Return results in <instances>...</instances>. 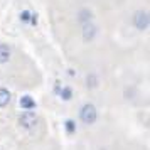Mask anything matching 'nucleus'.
Wrapping results in <instances>:
<instances>
[{
  "label": "nucleus",
  "mask_w": 150,
  "mask_h": 150,
  "mask_svg": "<svg viewBox=\"0 0 150 150\" xmlns=\"http://www.w3.org/2000/svg\"><path fill=\"white\" fill-rule=\"evenodd\" d=\"M79 118H81V122L84 125H93L96 122V118H98V111H96L95 105H91V103L83 105L81 111H79Z\"/></svg>",
  "instance_id": "nucleus-1"
},
{
  "label": "nucleus",
  "mask_w": 150,
  "mask_h": 150,
  "mask_svg": "<svg viewBox=\"0 0 150 150\" xmlns=\"http://www.w3.org/2000/svg\"><path fill=\"white\" fill-rule=\"evenodd\" d=\"M149 14L145 12V10H138V12H135V15H133V25H135L138 30H147L149 29Z\"/></svg>",
  "instance_id": "nucleus-2"
},
{
  "label": "nucleus",
  "mask_w": 150,
  "mask_h": 150,
  "mask_svg": "<svg viewBox=\"0 0 150 150\" xmlns=\"http://www.w3.org/2000/svg\"><path fill=\"white\" fill-rule=\"evenodd\" d=\"M19 123H21L22 128L30 130V128H34V127H35V123H37V116H35L32 111H25V113H22V115H21Z\"/></svg>",
  "instance_id": "nucleus-3"
},
{
  "label": "nucleus",
  "mask_w": 150,
  "mask_h": 150,
  "mask_svg": "<svg viewBox=\"0 0 150 150\" xmlns=\"http://www.w3.org/2000/svg\"><path fill=\"white\" fill-rule=\"evenodd\" d=\"M96 32H98V29L93 22L83 24V41L84 42H93V39L96 37Z\"/></svg>",
  "instance_id": "nucleus-4"
},
{
  "label": "nucleus",
  "mask_w": 150,
  "mask_h": 150,
  "mask_svg": "<svg viewBox=\"0 0 150 150\" xmlns=\"http://www.w3.org/2000/svg\"><path fill=\"white\" fill-rule=\"evenodd\" d=\"M76 19H78V22H79L81 25L83 24H88V22L93 21V12H91L89 8H81V10L78 12V17H76Z\"/></svg>",
  "instance_id": "nucleus-5"
},
{
  "label": "nucleus",
  "mask_w": 150,
  "mask_h": 150,
  "mask_svg": "<svg viewBox=\"0 0 150 150\" xmlns=\"http://www.w3.org/2000/svg\"><path fill=\"white\" fill-rule=\"evenodd\" d=\"M10 54H12L10 47L5 44H0V64H5L10 61Z\"/></svg>",
  "instance_id": "nucleus-6"
},
{
  "label": "nucleus",
  "mask_w": 150,
  "mask_h": 150,
  "mask_svg": "<svg viewBox=\"0 0 150 150\" xmlns=\"http://www.w3.org/2000/svg\"><path fill=\"white\" fill-rule=\"evenodd\" d=\"M21 106L24 110H32L35 106V101L30 98V96H22L21 98Z\"/></svg>",
  "instance_id": "nucleus-7"
},
{
  "label": "nucleus",
  "mask_w": 150,
  "mask_h": 150,
  "mask_svg": "<svg viewBox=\"0 0 150 150\" xmlns=\"http://www.w3.org/2000/svg\"><path fill=\"white\" fill-rule=\"evenodd\" d=\"M10 101V93L5 88H0V106H7Z\"/></svg>",
  "instance_id": "nucleus-8"
},
{
  "label": "nucleus",
  "mask_w": 150,
  "mask_h": 150,
  "mask_svg": "<svg viewBox=\"0 0 150 150\" xmlns=\"http://www.w3.org/2000/svg\"><path fill=\"white\" fill-rule=\"evenodd\" d=\"M96 81H98V79H96V76L95 74H89L88 76V88H95L96 84H98Z\"/></svg>",
  "instance_id": "nucleus-9"
},
{
  "label": "nucleus",
  "mask_w": 150,
  "mask_h": 150,
  "mask_svg": "<svg viewBox=\"0 0 150 150\" xmlns=\"http://www.w3.org/2000/svg\"><path fill=\"white\" fill-rule=\"evenodd\" d=\"M30 15H32V12L24 10V12L21 14V21H22V22H29V21H30Z\"/></svg>",
  "instance_id": "nucleus-10"
},
{
  "label": "nucleus",
  "mask_w": 150,
  "mask_h": 150,
  "mask_svg": "<svg viewBox=\"0 0 150 150\" xmlns=\"http://www.w3.org/2000/svg\"><path fill=\"white\" fill-rule=\"evenodd\" d=\"M61 96L64 98V100H69V98H71V89H69V88H62Z\"/></svg>",
  "instance_id": "nucleus-11"
},
{
  "label": "nucleus",
  "mask_w": 150,
  "mask_h": 150,
  "mask_svg": "<svg viewBox=\"0 0 150 150\" xmlns=\"http://www.w3.org/2000/svg\"><path fill=\"white\" fill-rule=\"evenodd\" d=\"M68 130H69V132L73 130V122H71V120H69V122H68Z\"/></svg>",
  "instance_id": "nucleus-12"
},
{
  "label": "nucleus",
  "mask_w": 150,
  "mask_h": 150,
  "mask_svg": "<svg viewBox=\"0 0 150 150\" xmlns=\"http://www.w3.org/2000/svg\"><path fill=\"white\" fill-rule=\"evenodd\" d=\"M100 150H106V149H100Z\"/></svg>",
  "instance_id": "nucleus-13"
}]
</instances>
